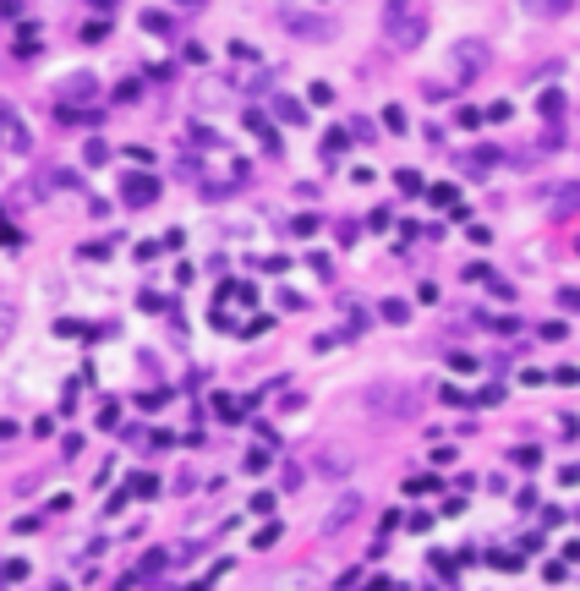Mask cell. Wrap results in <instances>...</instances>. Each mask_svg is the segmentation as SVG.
I'll use <instances>...</instances> for the list:
<instances>
[{
	"label": "cell",
	"mask_w": 580,
	"mask_h": 591,
	"mask_svg": "<svg viewBox=\"0 0 580 591\" xmlns=\"http://www.w3.org/2000/svg\"><path fill=\"white\" fill-rule=\"evenodd\" d=\"M285 591H312V586H307V575H290V581H285Z\"/></svg>",
	"instance_id": "3957f363"
},
{
	"label": "cell",
	"mask_w": 580,
	"mask_h": 591,
	"mask_svg": "<svg viewBox=\"0 0 580 591\" xmlns=\"http://www.w3.org/2000/svg\"><path fill=\"white\" fill-rule=\"evenodd\" d=\"M356 510H362V498H356V493H345V498H340V504L329 510V520H323V536H334V531H340L345 520L356 515Z\"/></svg>",
	"instance_id": "7a4b0ae2"
},
{
	"label": "cell",
	"mask_w": 580,
	"mask_h": 591,
	"mask_svg": "<svg viewBox=\"0 0 580 591\" xmlns=\"http://www.w3.org/2000/svg\"><path fill=\"white\" fill-rule=\"evenodd\" d=\"M389 33H394L400 44H416V39H422V17H411V11H389Z\"/></svg>",
	"instance_id": "6da1fadb"
}]
</instances>
